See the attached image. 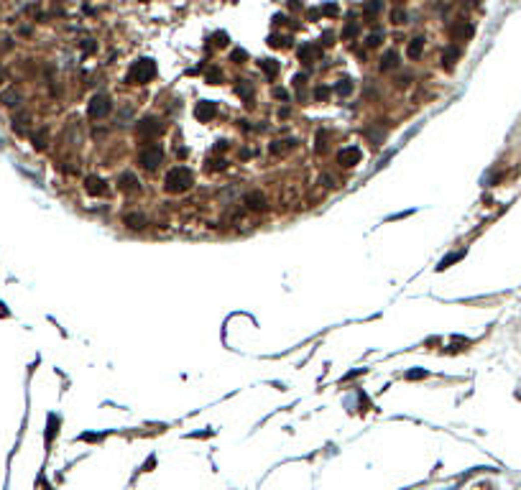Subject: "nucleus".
I'll return each instance as SVG.
<instances>
[{"mask_svg": "<svg viewBox=\"0 0 521 490\" xmlns=\"http://www.w3.org/2000/svg\"><path fill=\"white\" fill-rule=\"evenodd\" d=\"M460 255H463V253H452V255H447V258L440 263V268H447V265H450V263H455V260H458Z\"/></svg>", "mask_w": 521, "mask_h": 490, "instance_id": "21", "label": "nucleus"}, {"mask_svg": "<svg viewBox=\"0 0 521 490\" xmlns=\"http://www.w3.org/2000/svg\"><path fill=\"white\" fill-rule=\"evenodd\" d=\"M154 77H156V61L154 59H138V61L130 64L125 82L128 84H148Z\"/></svg>", "mask_w": 521, "mask_h": 490, "instance_id": "1", "label": "nucleus"}, {"mask_svg": "<svg viewBox=\"0 0 521 490\" xmlns=\"http://www.w3.org/2000/svg\"><path fill=\"white\" fill-rule=\"evenodd\" d=\"M125 222H128L130 228H143V217H141V215H128Z\"/></svg>", "mask_w": 521, "mask_h": 490, "instance_id": "20", "label": "nucleus"}, {"mask_svg": "<svg viewBox=\"0 0 521 490\" xmlns=\"http://www.w3.org/2000/svg\"><path fill=\"white\" fill-rule=\"evenodd\" d=\"M215 43H217V46H228V33H217Z\"/></svg>", "mask_w": 521, "mask_h": 490, "instance_id": "24", "label": "nucleus"}, {"mask_svg": "<svg viewBox=\"0 0 521 490\" xmlns=\"http://www.w3.org/2000/svg\"><path fill=\"white\" fill-rule=\"evenodd\" d=\"M422 51H424V38H422V36L411 38V43L406 46V56H409V59H419Z\"/></svg>", "mask_w": 521, "mask_h": 490, "instance_id": "11", "label": "nucleus"}, {"mask_svg": "<svg viewBox=\"0 0 521 490\" xmlns=\"http://www.w3.org/2000/svg\"><path fill=\"white\" fill-rule=\"evenodd\" d=\"M192 182H194V176H192V171H189L187 166H174V169L164 176V187H166V192H171V194L187 192V189L192 187Z\"/></svg>", "mask_w": 521, "mask_h": 490, "instance_id": "2", "label": "nucleus"}, {"mask_svg": "<svg viewBox=\"0 0 521 490\" xmlns=\"http://www.w3.org/2000/svg\"><path fill=\"white\" fill-rule=\"evenodd\" d=\"M217 77H220V74H217V69H212V72H210V74H207V79H210V82H215V79H217Z\"/></svg>", "mask_w": 521, "mask_h": 490, "instance_id": "29", "label": "nucleus"}, {"mask_svg": "<svg viewBox=\"0 0 521 490\" xmlns=\"http://www.w3.org/2000/svg\"><path fill=\"white\" fill-rule=\"evenodd\" d=\"M381 43V33H371L368 36V46H378Z\"/></svg>", "mask_w": 521, "mask_h": 490, "instance_id": "25", "label": "nucleus"}, {"mask_svg": "<svg viewBox=\"0 0 521 490\" xmlns=\"http://www.w3.org/2000/svg\"><path fill=\"white\" fill-rule=\"evenodd\" d=\"M84 189L90 192L92 197H102V194H107V187H105V182L100 179V176H87Z\"/></svg>", "mask_w": 521, "mask_h": 490, "instance_id": "9", "label": "nucleus"}, {"mask_svg": "<svg viewBox=\"0 0 521 490\" xmlns=\"http://www.w3.org/2000/svg\"><path fill=\"white\" fill-rule=\"evenodd\" d=\"M110 110H113L110 97H107V95H92L90 105H87V115H90L92 120H100V118H105L107 113H110Z\"/></svg>", "mask_w": 521, "mask_h": 490, "instance_id": "3", "label": "nucleus"}, {"mask_svg": "<svg viewBox=\"0 0 521 490\" xmlns=\"http://www.w3.org/2000/svg\"><path fill=\"white\" fill-rule=\"evenodd\" d=\"M246 205L251 210H263L266 207V199H263V194H260V192H251V194H246Z\"/></svg>", "mask_w": 521, "mask_h": 490, "instance_id": "13", "label": "nucleus"}, {"mask_svg": "<svg viewBox=\"0 0 521 490\" xmlns=\"http://www.w3.org/2000/svg\"><path fill=\"white\" fill-rule=\"evenodd\" d=\"M324 13H330V15H335V13H337V5H327V8H324Z\"/></svg>", "mask_w": 521, "mask_h": 490, "instance_id": "28", "label": "nucleus"}, {"mask_svg": "<svg viewBox=\"0 0 521 490\" xmlns=\"http://www.w3.org/2000/svg\"><path fill=\"white\" fill-rule=\"evenodd\" d=\"M360 159H363V151H360L358 146H347V148H342V151L337 153V161H340V166H345V169H350V166L360 164Z\"/></svg>", "mask_w": 521, "mask_h": 490, "instance_id": "5", "label": "nucleus"}, {"mask_svg": "<svg viewBox=\"0 0 521 490\" xmlns=\"http://www.w3.org/2000/svg\"><path fill=\"white\" fill-rule=\"evenodd\" d=\"M458 56H460V49H458V46H450V49H445V54H442V64L452 66Z\"/></svg>", "mask_w": 521, "mask_h": 490, "instance_id": "16", "label": "nucleus"}, {"mask_svg": "<svg viewBox=\"0 0 521 490\" xmlns=\"http://www.w3.org/2000/svg\"><path fill=\"white\" fill-rule=\"evenodd\" d=\"M161 159H164L161 146H146V148H141V153H138V161H141V166H143L146 171H154V169L161 164Z\"/></svg>", "mask_w": 521, "mask_h": 490, "instance_id": "4", "label": "nucleus"}, {"mask_svg": "<svg viewBox=\"0 0 521 490\" xmlns=\"http://www.w3.org/2000/svg\"><path fill=\"white\" fill-rule=\"evenodd\" d=\"M136 133H138L141 138H154V136H159V133H161V123L154 120V118H146V120L138 123Z\"/></svg>", "mask_w": 521, "mask_h": 490, "instance_id": "7", "label": "nucleus"}, {"mask_svg": "<svg viewBox=\"0 0 521 490\" xmlns=\"http://www.w3.org/2000/svg\"><path fill=\"white\" fill-rule=\"evenodd\" d=\"M194 115H197L200 123H210L217 115V105L210 102V100H202V102H197V107H194Z\"/></svg>", "mask_w": 521, "mask_h": 490, "instance_id": "6", "label": "nucleus"}, {"mask_svg": "<svg viewBox=\"0 0 521 490\" xmlns=\"http://www.w3.org/2000/svg\"><path fill=\"white\" fill-rule=\"evenodd\" d=\"M424 375H427V370H409V373H406L409 381H417V378H424Z\"/></svg>", "mask_w": 521, "mask_h": 490, "instance_id": "22", "label": "nucleus"}, {"mask_svg": "<svg viewBox=\"0 0 521 490\" xmlns=\"http://www.w3.org/2000/svg\"><path fill=\"white\" fill-rule=\"evenodd\" d=\"M391 23H396V26H401V23H406V13H404L401 8H396L394 13H391Z\"/></svg>", "mask_w": 521, "mask_h": 490, "instance_id": "18", "label": "nucleus"}, {"mask_svg": "<svg viewBox=\"0 0 521 490\" xmlns=\"http://www.w3.org/2000/svg\"><path fill=\"white\" fill-rule=\"evenodd\" d=\"M118 187H120L123 192H133V189H138V179H136V174H130V171L120 174V179H118Z\"/></svg>", "mask_w": 521, "mask_h": 490, "instance_id": "10", "label": "nucleus"}, {"mask_svg": "<svg viewBox=\"0 0 521 490\" xmlns=\"http://www.w3.org/2000/svg\"><path fill=\"white\" fill-rule=\"evenodd\" d=\"M246 56H248V54H246V51H241V49H235V51H233V61H235V64H243V59H246Z\"/></svg>", "mask_w": 521, "mask_h": 490, "instance_id": "23", "label": "nucleus"}, {"mask_svg": "<svg viewBox=\"0 0 521 490\" xmlns=\"http://www.w3.org/2000/svg\"><path fill=\"white\" fill-rule=\"evenodd\" d=\"M335 90H337L340 95H350V92H353V84H350V79H340V82L335 84Z\"/></svg>", "mask_w": 521, "mask_h": 490, "instance_id": "17", "label": "nucleus"}, {"mask_svg": "<svg viewBox=\"0 0 521 490\" xmlns=\"http://www.w3.org/2000/svg\"><path fill=\"white\" fill-rule=\"evenodd\" d=\"M327 92H330V90H327V87H317V92H314V97H317V100H324V97H327Z\"/></svg>", "mask_w": 521, "mask_h": 490, "instance_id": "26", "label": "nucleus"}, {"mask_svg": "<svg viewBox=\"0 0 521 490\" xmlns=\"http://www.w3.org/2000/svg\"><path fill=\"white\" fill-rule=\"evenodd\" d=\"M473 23L470 20H465V18H458L452 23V28H450V33H452V38H460V41H465V38H470L473 36Z\"/></svg>", "mask_w": 521, "mask_h": 490, "instance_id": "8", "label": "nucleus"}, {"mask_svg": "<svg viewBox=\"0 0 521 490\" xmlns=\"http://www.w3.org/2000/svg\"><path fill=\"white\" fill-rule=\"evenodd\" d=\"M273 97H278V100H289V95H286L284 90H278V87H276V90H273Z\"/></svg>", "mask_w": 521, "mask_h": 490, "instance_id": "27", "label": "nucleus"}, {"mask_svg": "<svg viewBox=\"0 0 521 490\" xmlns=\"http://www.w3.org/2000/svg\"><path fill=\"white\" fill-rule=\"evenodd\" d=\"M317 46H312V43H307V46H301L299 49V61H304V64H314L317 61Z\"/></svg>", "mask_w": 521, "mask_h": 490, "instance_id": "12", "label": "nucleus"}, {"mask_svg": "<svg viewBox=\"0 0 521 490\" xmlns=\"http://www.w3.org/2000/svg\"><path fill=\"white\" fill-rule=\"evenodd\" d=\"M396 61H399V54H396V51H386L383 59H381V69H383V72H386V69H394Z\"/></svg>", "mask_w": 521, "mask_h": 490, "instance_id": "15", "label": "nucleus"}, {"mask_svg": "<svg viewBox=\"0 0 521 490\" xmlns=\"http://www.w3.org/2000/svg\"><path fill=\"white\" fill-rule=\"evenodd\" d=\"M238 95H243L246 100H251L253 97V87L248 82H241V84H238Z\"/></svg>", "mask_w": 521, "mask_h": 490, "instance_id": "19", "label": "nucleus"}, {"mask_svg": "<svg viewBox=\"0 0 521 490\" xmlns=\"http://www.w3.org/2000/svg\"><path fill=\"white\" fill-rule=\"evenodd\" d=\"M258 66L266 72V77H276L278 74V61H273V59H260Z\"/></svg>", "mask_w": 521, "mask_h": 490, "instance_id": "14", "label": "nucleus"}]
</instances>
